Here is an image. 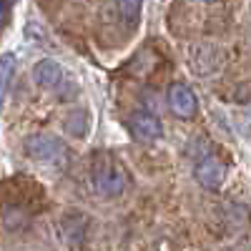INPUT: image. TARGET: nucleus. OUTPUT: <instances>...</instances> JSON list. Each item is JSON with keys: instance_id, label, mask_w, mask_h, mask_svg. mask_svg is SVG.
Listing matches in <instances>:
<instances>
[{"instance_id": "2", "label": "nucleus", "mask_w": 251, "mask_h": 251, "mask_svg": "<svg viewBox=\"0 0 251 251\" xmlns=\"http://www.w3.org/2000/svg\"><path fill=\"white\" fill-rule=\"evenodd\" d=\"M25 153L38 161V163H46V166H55V169H63L68 163V146L63 143L58 136H50V133H35V136H28L25 143H23Z\"/></svg>"}, {"instance_id": "5", "label": "nucleus", "mask_w": 251, "mask_h": 251, "mask_svg": "<svg viewBox=\"0 0 251 251\" xmlns=\"http://www.w3.org/2000/svg\"><path fill=\"white\" fill-rule=\"evenodd\" d=\"M226 178V169L216 156H203L196 163V181L203 188H219Z\"/></svg>"}, {"instance_id": "9", "label": "nucleus", "mask_w": 251, "mask_h": 251, "mask_svg": "<svg viewBox=\"0 0 251 251\" xmlns=\"http://www.w3.org/2000/svg\"><path fill=\"white\" fill-rule=\"evenodd\" d=\"M13 5H15V0H0V30L8 25L10 13H13Z\"/></svg>"}, {"instance_id": "10", "label": "nucleus", "mask_w": 251, "mask_h": 251, "mask_svg": "<svg viewBox=\"0 0 251 251\" xmlns=\"http://www.w3.org/2000/svg\"><path fill=\"white\" fill-rule=\"evenodd\" d=\"M203 3H216V0H203Z\"/></svg>"}, {"instance_id": "7", "label": "nucleus", "mask_w": 251, "mask_h": 251, "mask_svg": "<svg viewBox=\"0 0 251 251\" xmlns=\"http://www.w3.org/2000/svg\"><path fill=\"white\" fill-rule=\"evenodd\" d=\"M15 68H18V60L13 53H0V111H3V103H5V96H8V88H10V80L15 75Z\"/></svg>"}, {"instance_id": "8", "label": "nucleus", "mask_w": 251, "mask_h": 251, "mask_svg": "<svg viewBox=\"0 0 251 251\" xmlns=\"http://www.w3.org/2000/svg\"><path fill=\"white\" fill-rule=\"evenodd\" d=\"M141 5H143V0H118V13H121L126 25H136L138 23Z\"/></svg>"}, {"instance_id": "4", "label": "nucleus", "mask_w": 251, "mask_h": 251, "mask_svg": "<svg viewBox=\"0 0 251 251\" xmlns=\"http://www.w3.org/2000/svg\"><path fill=\"white\" fill-rule=\"evenodd\" d=\"M128 128L133 133V138L143 141V143H153L163 136V123L158 116H153L151 111H138L131 116L128 121Z\"/></svg>"}, {"instance_id": "6", "label": "nucleus", "mask_w": 251, "mask_h": 251, "mask_svg": "<svg viewBox=\"0 0 251 251\" xmlns=\"http://www.w3.org/2000/svg\"><path fill=\"white\" fill-rule=\"evenodd\" d=\"M63 68H60V63L50 60V58H43V60H38L35 63V68H33V80H35V86L40 88H46V91H55L60 83H63Z\"/></svg>"}, {"instance_id": "1", "label": "nucleus", "mask_w": 251, "mask_h": 251, "mask_svg": "<svg viewBox=\"0 0 251 251\" xmlns=\"http://www.w3.org/2000/svg\"><path fill=\"white\" fill-rule=\"evenodd\" d=\"M91 181H93V188L103 199H113V196L123 194L126 183H128V176H126L123 163L113 153L98 151V153H93V161H91Z\"/></svg>"}, {"instance_id": "3", "label": "nucleus", "mask_w": 251, "mask_h": 251, "mask_svg": "<svg viewBox=\"0 0 251 251\" xmlns=\"http://www.w3.org/2000/svg\"><path fill=\"white\" fill-rule=\"evenodd\" d=\"M166 100H169V108L178 118H194L199 111V100L186 83H171L169 93H166Z\"/></svg>"}]
</instances>
